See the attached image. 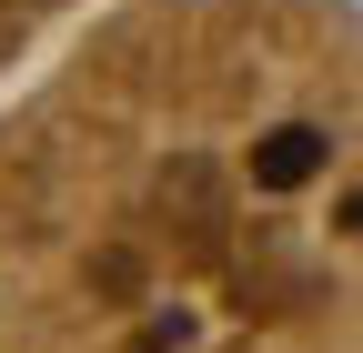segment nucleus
<instances>
[{
	"instance_id": "f03ea898",
	"label": "nucleus",
	"mask_w": 363,
	"mask_h": 353,
	"mask_svg": "<svg viewBox=\"0 0 363 353\" xmlns=\"http://www.w3.org/2000/svg\"><path fill=\"white\" fill-rule=\"evenodd\" d=\"M71 11H81V0H0V61H21L30 40L51 30V21H71Z\"/></svg>"
},
{
	"instance_id": "f257e3e1",
	"label": "nucleus",
	"mask_w": 363,
	"mask_h": 353,
	"mask_svg": "<svg viewBox=\"0 0 363 353\" xmlns=\"http://www.w3.org/2000/svg\"><path fill=\"white\" fill-rule=\"evenodd\" d=\"M0 353H363V0H101L0 101Z\"/></svg>"
}]
</instances>
